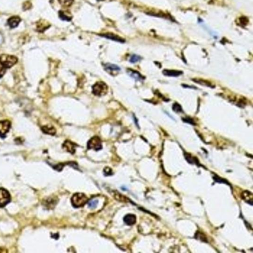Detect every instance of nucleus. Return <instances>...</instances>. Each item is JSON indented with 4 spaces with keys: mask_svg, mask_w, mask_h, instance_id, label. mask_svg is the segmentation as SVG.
Masks as SVG:
<instances>
[{
    "mask_svg": "<svg viewBox=\"0 0 253 253\" xmlns=\"http://www.w3.org/2000/svg\"><path fill=\"white\" fill-rule=\"evenodd\" d=\"M127 73L131 77L133 78L136 80L141 81V80H143V79H144V78L142 76L140 73L132 70V69H128L127 70Z\"/></svg>",
    "mask_w": 253,
    "mask_h": 253,
    "instance_id": "obj_12",
    "label": "nucleus"
},
{
    "mask_svg": "<svg viewBox=\"0 0 253 253\" xmlns=\"http://www.w3.org/2000/svg\"><path fill=\"white\" fill-rule=\"evenodd\" d=\"M101 36L106 38L107 39H110L113 41H116L118 42L124 43L125 42V40L123 39L122 38L120 37L119 36L116 35L115 34H112V33H106V34H101Z\"/></svg>",
    "mask_w": 253,
    "mask_h": 253,
    "instance_id": "obj_7",
    "label": "nucleus"
},
{
    "mask_svg": "<svg viewBox=\"0 0 253 253\" xmlns=\"http://www.w3.org/2000/svg\"><path fill=\"white\" fill-rule=\"evenodd\" d=\"M183 120L184 122L190 124L192 125H194L195 124L194 121V120L192 119L191 118H183Z\"/></svg>",
    "mask_w": 253,
    "mask_h": 253,
    "instance_id": "obj_21",
    "label": "nucleus"
},
{
    "mask_svg": "<svg viewBox=\"0 0 253 253\" xmlns=\"http://www.w3.org/2000/svg\"><path fill=\"white\" fill-rule=\"evenodd\" d=\"M18 60L17 57L13 55L2 54L0 56V78L4 76L7 70L13 67Z\"/></svg>",
    "mask_w": 253,
    "mask_h": 253,
    "instance_id": "obj_1",
    "label": "nucleus"
},
{
    "mask_svg": "<svg viewBox=\"0 0 253 253\" xmlns=\"http://www.w3.org/2000/svg\"><path fill=\"white\" fill-rule=\"evenodd\" d=\"M125 223L128 225H132L136 223V217L134 214H128L124 218Z\"/></svg>",
    "mask_w": 253,
    "mask_h": 253,
    "instance_id": "obj_13",
    "label": "nucleus"
},
{
    "mask_svg": "<svg viewBox=\"0 0 253 253\" xmlns=\"http://www.w3.org/2000/svg\"><path fill=\"white\" fill-rule=\"evenodd\" d=\"M42 130L44 133L48 135H54L56 132V131L54 127L45 126L42 128Z\"/></svg>",
    "mask_w": 253,
    "mask_h": 253,
    "instance_id": "obj_15",
    "label": "nucleus"
},
{
    "mask_svg": "<svg viewBox=\"0 0 253 253\" xmlns=\"http://www.w3.org/2000/svg\"><path fill=\"white\" fill-rule=\"evenodd\" d=\"M63 147L66 151L71 154H74L75 151L76 145L69 141H66L63 144Z\"/></svg>",
    "mask_w": 253,
    "mask_h": 253,
    "instance_id": "obj_9",
    "label": "nucleus"
},
{
    "mask_svg": "<svg viewBox=\"0 0 253 253\" xmlns=\"http://www.w3.org/2000/svg\"><path fill=\"white\" fill-rule=\"evenodd\" d=\"M88 148L89 149H94L96 151L102 149V143L101 138L97 136H95L90 138L88 142Z\"/></svg>",
    "mask_w": 253,
    "mask_h": 253,
    "instance_id": "obj_4",
    "label": "nucleus"
},
{
    "mask_svg": "<svg viewBox=\"0 0 253 253\" xmlns=\"http://www.w3.org/2000/svg\"><path fill=\"white\" fill-rule=\"evenodd\" d=\"M11 195L7 190L0 188V208L4 207L11 201Z\"/></svg>",
    "mask_w": 253,
    "mask_h": 253,
    "instance_id": "obj_5",
    "label": "nucleus"
},
{
    "mask_svg": "<svg viewBox=\"0 0 253 253\" xmlns=\"http://www.w3.org/2000/svg\"><path fill=\"white\" fill-rule=\"evenodd\" d=\"M104 172L106 176H110L112 174L111 169L108 167H106L104 169Z\"/></svg>",
    "mask_w": 253,
    "mask_h": 253,
    "instance_id": "obj_22",
    "label": "nucleus"
},
{
    "mask_svg": "<svg viewBox=\"0 0 253 253\" xmlns=\"http://www.w3.org/2000/svg\"><path fill=\"white\" fill-rule=\"evenodd\" d=\"M88 202V198L84 194L77 193L74 194L71 198L72 204L75 208L84 206Z\"/></svg>",
    "mask_w": 253,
    "mask_h": 253,
    "instance_id": "obj_2",
    "label": "nucleus"
},
{
    "mask_svg": "<svg viewBox=\"0 0 253 253\" xmlns=\"http://www.w3.org/2000/svg\"><path fill=\"white\" fill-rule=\"evenodd\" d=\"M49 25L46 21L43 20H39L36 23V30L39 32H43L45 30L48 28Z\"/></svg>",
    "mask_w": 253,
    "mask_h": 253,
    "instance_id": "obj_10",
    "label": "nucleus"
},
{
    "mask_svg": "<svg viewBox=\"0 0 253 253\" xmlns=\"http://www.w3.org/2000/svg\"><path fill=\"white\" fill-rule=\"evenodd\" d=\"M105 69L106 70L109 71V72L119 71L121 69L118 66L116 65L107 63L105 65Z\"/></svg>",
    "mask_w": 253,
    "mask_h": 253,
    "instance_id": "obj_14",
    "label": "nucleus"
},
{
    "mask_svg": "<svg viewBox=\"0 0 253 253\" xmlns=\"http://www.w3.org/2000/svg\"><path fill=\"white\" fill-rule=\"evenodd\" d=\"M32 7V4L29 1H26L24 3L23 5V10L26 11L27 9H30Z\"/></svg>",
    "mask_w": 253,
    "mask_h": 253,
    "instance_id": "obj_20",
    "label": "nucleus"
},
{
    "mask_svg": "<svg viewBox=\"0 0 253 253\" xmlns=\"http://www.w3.org/2000/svg\"><path fill=\"white\" fill-rule=\"evenodd\" d=\"M98 203H99V202L97 200H91L88 203L89 207L91 209L95 208H96Z\"/></svg>",
    "mask_w": 253,
    "mask_h": 253,
    "instance_id": "obj_17",
    "label": "nucleus"
},
{
    "mask_svg": "<svg viewBox=\"0 0 253 253\" xmlns=\"http://www.w3.org/2000/svg\"><path fill=\"white\" fill-rule=\"evenodd\" d=\"M59 1L62 5L66 7H69L72 5L74 0H59Z\"/></svg>",
    "mask_w": 253,
    "mask_h": 253,
    "instance_id": "obj_18",
    "label": "nucleus"
},
{
    "mask_svg": "<svg viewBox=\"0 0 253 253\" xmlns=\"http://www.w3.org/2000/svg\"><path fill=\"white\" fill-rule=\"evenodd\" d=\"M141 59V56L134 54V55H132V56H131V58L130 59V61L131 63H136V62H138V61H140Z\"/></svg>",
    "mask_w": 253,
    "mask_h": 253,
    "instance_id": "obj_19",
    "label": "nucleus"
},
{
    "mask_svg": "<svg viewBox=\"0 0 253 253\" xmlns=\"http://www.w3.org/2000/svg\"><path fill=\"white\" fill-rule=\"evenodd\" d=\"M173 110L176 113L181 112L183 111L182 106L177 103H174L173 106Z\"/></svg>",
    "mask_w": 253,
    "mask_h": 253,
    "instance_id": "obj_16",
    "label": "nucleus"
},
{
    "mask_svg": "<svg viewBox=\"0 0 253 253\" xmlns=\"http://www.w3.org/2000/svg\"><path fill=\"white\" fill-rule=\"evenodd\" d=\"M59 17L60 18L62 19L63 20H68V21L70 20H69V19H70L69 18H68L66 15H65L62 12H60L59 13Z\"/></svg>",
    "mask_w": 253,
    "mask_h": 253,
    "instance_id": "obj_23",
    "label": "nucleus"
},
{
    "mask_svg": "<svg viewBox=\"0 0 253 253\" xmlns=\"http://www.w3.org/2000/svg\"><path fill=\"white\" fill-rule=\"evenodd\" d=\"M11 127V122L8 120L0 121V137L5 138Z\"/></svg>",
    "mask_w": 253,
    "mask_h": 253,
    "instance_id": "obj_6",
    "label": "nucleus"
},
{
    "mask_svg": "<svg viewBox=\"0 0 253 253\" xmlns=\"http://www.w3.org/2000/svg\"><path fill=\"white\" fill-rule=\"evenodd\" d=\"M163 74L167 76L178 77L183 74V72L181 71L174 70H168L165 69L163 71Z\"/></svg>",
    "mask_w": 253,
    "mask_h": 253,
    "instance_id": "obj_11",
    "label": "nucleus"
},
{
    "mask_svg": "<svg viewBox=\"0 0 253 253\" xmlns=\"http://www.w3.org/2000/svg\"><path fill=\"white\" fill-rule=\"evenodd\" d=\"M108 86L102 81L98 82L93 86V93L96 96H102L108 91Z\"/></svg>",
    "mask_w": 253,
    "mask_h": 253,
    "instance_id": "obj_3",
    "label": "nucleus"
},
{
    "mask_svg": "<svg viewBox=\"0 0 253 253\" xmlns=\"http://www.w3.org/2000/svg\"><path fill=\"white\" fill-rule=\"evenodd\" d=\"M21 21V19L18 16H13L8 20V24L11 28L17 27Z\"/></svg>",
    "mask_w": 253,
    "mask_h": 253,
    "instance_id": "obj_8",
    "label": "nucleus"
}]
</instances>
